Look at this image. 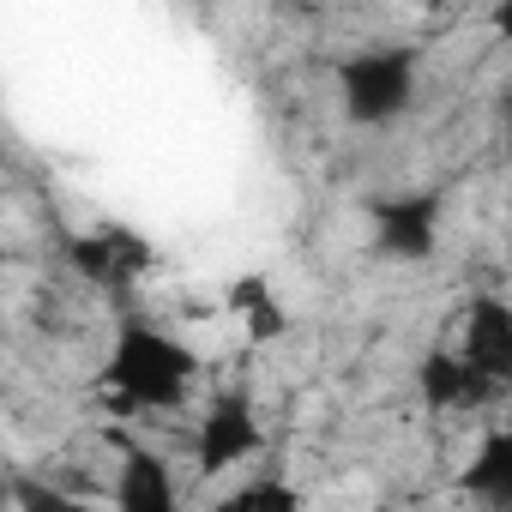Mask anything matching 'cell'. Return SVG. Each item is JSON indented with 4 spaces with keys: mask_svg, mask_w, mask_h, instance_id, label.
<instances>
[{
    "mask_svg": "<svg viewBox=\"0 0 512 512\" xmlns=\"http://www.w3.org/2000/svg\"><path fill=\"white\" fill-rule=\"evenodd\" d=\"M308 500H302V488L290 482V476H278V470H247L241 482H229L205 512H302Z\"/></svg>",
    "mask_w": 512,
    "mask_h": 512,
    "instance_id": "obj_11",
    "label": "cell"
},
{
    "mask_svg": "<svg viewBox=\"0 0 512 512\" xmlns=\"http://www.w3.org/2000/svg\"><path fill=\"white\" fill-rule=\"evenodd\" d=\"M266 458V416L241 386H223L217 398H205L193 440H187V470L199 482H223L235 470H253Z\"/></svg>",
    "mask_w": 512,
    "mask_h": 512,
    "instance_id": "obj_3",
    "label": "cell"
},
{
    "mask_svg": "<svg viewBox=\"0 0 512 512\" xmlns=\"http://www.w3.org/2000/svg\"><path fill=\"white\" fill-rule=\"evenodd\" d=\"M452 356L494 398H506L512 392V302L506 296H470L464 302V320L452 332Z\"/></svg>",
    "mask_w": 512,
    "mask_h": 512,
    "instance_id": "obj_4",
    "label": "cell"
},
{
    "mask_svg": "<svg viewBox=\"0 0 512 512\" xmlns=\"http://www.w3.org/2000/svg\"><path fill=\"white\" fill-rule=\"evenodd\" d=\"M109 512H181V470L157 446L121 440V458L109 470Z\"/></svg>",
    "mask_w": 512,
    "mask_h": 512,
    "instance_id": "obj_6",
    "label": "cell"
},
{
    "mask_svg": "<svg viewBox=\"0 0 512 512\" xmlns=\"http://www.w3.org/2000/svg\"><path fill=\"white\" fill-rule=\"evenodd\" d=\"M217 308L241 326L247 344H278V338L290 332V308H284V296H278L266 278H235Z\"/></svg>",
    "mask_w": 512,
    "mask_h": 512,
    "instance_id": "obj_9",
    "label": "cell"
},
{
    "mask_svg": "<svg viewBox=\"0 0 512 512\" xmlns=\"http://www.w3.org/2000/svg\"><path fill=\"white\" fill-rule=\"evenodd\" d=\"M458 488L488 512H512V428H488L476 440L470 464L458 470Z\"/></svg>",
    "mask_w": 512,
    "mask_h": 512,
    "instance_id": "obj_8",
    "label": "cell"
},
{
    "mask_svg": "<svg viewBox=\"0 0 512 512\" xmlns=\"http://www.w3.org/2000/svg\"><path fill=\"white\" fill-rule=\"evenodd\" d=\"M67 260H73V272H79L85 284L121 296V290H133V284L145 278L151 241H139V235L121 229V223H103V229H91V235H79V241L67 247Z\"/></svg>",
    "mask_w": 512,
    "mask_h": 512,
    "instance_id": "obj_7",
    "label": "cell"
},
{
    "mask_svg": "<svg viewBox=\"0 0 512 512\" xmlns=\"http://www.w3.org/2000/svg\"><path fill=\"white\" fill-rule=\"evenodd\" d=\"M422 398H428V410H440V416H470V410H488V404H494V392H488L452 350H434V356L422 362Z\"/></svg>",
    "mask_w": 512,
    "mask_h": 512,
    "instance_id": "obj_10",
    "label": "cell"
},
{
    "mask_svg": "<svg viewBox=\"0 0 512 512\" xmlns=\"http://www.w3.org/2000/svg\"><path fill=\"white\" fill-rule=\"evenodd\" d=\"M368 223H374V247L386 260H428L440 247V193H386L368 199Z\"/></svg>",
    "mask_w": 512,
    "mask_h": 512,
    "instance_id": "obj_5",
    "label": "cell"
},
{
    "mask_svg": "<svg viewBox=\"0 0 512 512\" xmlns=\"http://www.w3.org/2000/svg\"><path fill=\"white\" fill-rule=\"evenodd\" d=\"M332 91H338V109H344L350 127L386 133L422 97V49H410V43H362V49H344L338 67H332Z\"/></svg>",
    "mask_w": 512,
    "mask_h": 512,
    "instance_id": "obj_2",
    "label": "cell"
},
{
    "mask_svg": "<svg viewBox=\"0 0 512 512\" xmlns=\"http://www.w3.org/2000/svg\"><path fill=\"white\" fill-rule=\"evenodd\" d=\"M97 392L121 416H175L199 392V350L145 314H127L97 362Z\"/></svg>",
    "mask_w": 512,
    "mask_h": 512,
    "instance_id": "obj_1",
    "label": "cell"
},
{
    "mask_svg": "<svg viewBox=\"0 0 512 512\" xmlns=\"http://www.w3.org/2000/svg\"><path fill=\"white\" fill-rule=\"evenodd\" d=\"M103 494H91L85 482H61V476H25L13 488V512H97Z\"/></svg>",
    "mask_w": 512,
    "mask_h": 512,
    "instance_id": "obj_12",
    "label": "cell"
},
{
    "mask_svg": "<svg viewBox=\"0 0 512 512\" xmlns=\"http://www.w3.org/2000/svg\"><path fill=\"white\" fill-rule=\"evenodd\" d=\"M488 31H494L500 43H512V0H506V7H494V13H488Z\"/></svg>",
    "mask_w": 512,
    "mask_h": 512,
    "instance_id": "obj_13",
    "label": "cell"
},
{
    "mask_svg": "<svg viewBox=\"0 0 512 512\" xmlns=\"http://www.w3.org/2000/svg\"><path fill=\"white\" fill-rule=\"evenodd\" d=\"M500 133H506V151H512V97H506V121H500Z\"/></svg>",
    "mask_w": 512,
    "mask_h": 512,
    "instance_id": "obj_14",
    "label": "cell"
}]
</instances>
